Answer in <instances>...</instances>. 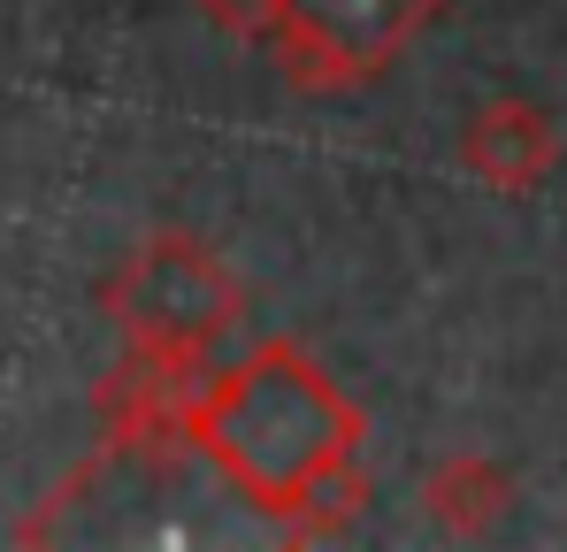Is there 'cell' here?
Returning <instances> with one entry per match:
<instances>
[{
    "label": "cell",
    "mask_w": 567,
    "mask_h": 552,
    "mask_svg": "<svg viewBox=\"0 0 567 552\" xmlns=\"http://www.w3.org/2000/svg\"><path fill=\"white\" fill-rule=\"evenodd\" d=\"M445 0H277L269 47L284 62V85L338 100L377 85L383 70L437 23Z\"/></svg>",
    "instance_id": "3"
},
{
    "label": "cell",
    "mask_w": 567,
    "mask_h": 552,
    "mask_svg": "<svg viewBox=\"0 0 567 552\" xmlns=\"http://www.w3.org/2000/svg\"><path fill=\"white\" fill-rule=\"evenodd\" d=\"M199 16L223 31V39H269V23H277V0H199Z\"/></svg>",
    "instance_id": "7"
},
{
    "label": "cell",
    "mask_w": 567,
    "mask_h": 552,
    "mask_svg": "<svg viewBox=\"0 0 567 552\" xmlns=\"http://www.w3.org/2000/svg\"><path fill=\"white\" fill-rule=\"evenodd\" d=\"M361 514H369V468H361V460H346V468L315 476V483L284 507L277 530L291 538V545H330V538H346Z\"/></svg>",
    "instance_id": "6"
},
{
    "label": "cell",
    "mask_w": 567,
    "mask_h": 552,
    "mask_svg": "<svg viewBox=\"0 0 567 552\" xmlns=\"http://www.w3.org/2000/svg\"><path fill=\"white\" fill-rule=\"evenodd\" d=\"M361 438H369V415L291 338H269L230 368H207L185 407V453H199L269 522L315 476L361 460Z\"/></svg>",
    "instance_id": "1"
},
{
    "label": "cell",
    "mask_w": 567,
    "mask_h": 552,
    "mask_svg": "<svg viewBox=\"0 0 567 552\" xmlns=\"http://www.w3.org/2000/svg\"><path fill=\"white\" fill-rule=\"evenodd\" d=\"M506 499H514V476H506L498 460H483V453L437 460V468H430V483H422L430 522H437V530H453V538H483V530L506 514Z\"/></svg>",
    "instance_id": "5"
},
{
    "label": "cell",
    "mask_w": 567,
    "mask_h": 552,
    "mask_svg": "<svg viewBox=\"0 0 567 552\" xmlns=\"http://www.w3.org/2000/svg\"><path fill=\"white\" fill-rule=\"evenodd\" d=\"M238 315H246V284L192 231H154L107 276V323L123 330L131 354L207 368V354L238 330Z\"/></svg>",
    "instance_id": "2"
},
{
    "label": "cell",
    "mask_w": 567,
    "mask_h": 552,
    "mask_svg": "<svg viewBox=\"0 0 567 552\" xmlns=\"http://www.w3.org/2000/svg\"><path fill=\"white\" fill-rule=\"evenodd\" d=\"M461 162L491 192H537L560 170V123L537 100H491V108H475L468 131H461Z\"/></svg>",
    "instance_id": "4"
}]
</instances>
